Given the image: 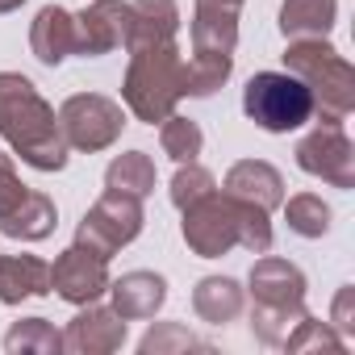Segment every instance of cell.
Segmentation results:
<instances>
[{"label":"cell","instance_id":"6da1fadb","mask_svg":"<svg viewBox=\"0 0 355 355\" xmlns=\"http://www.w3.org/2000/svg\"><path fill=\"white\" fill-rule=\"evenodd\" d=\"M0 138L34 171H63L71 155L55 109L21 71H0Z\"/></svg>","mask_w":355,"mask_h":355},{"label":"cell","instance_id":"7a4b0ae2","mask_svg":"<svg viewBox=\"0 0 355 355\" xmlns=\"http://www.w3.org/2000/svg\"><path fill=\"white\" fill-rule=\"evenodd\" d=\"M184 222H180V234L189 243L193 255L201 259H222L230 255L234 247L251 251V255H263L272 251V222H268V209L243 201V197H230V193H209L201 201H193L189 209H180Z\"/></svg>","mask_w":355,"mask_h":355},{"label":"cell","instance_id":"3957f363","mask_svg":"<svg viewBox=\"0 0 355 355\" xmlns=\"http://www.w3.org/2000/svg\"><path fill=\"white\" fill-rule=\"evenodd\" d=\"M251 334L263 347H280L305 313V272L280 255L255 259L251 268Z\"/></svg>","mask_w":355,"mask_h":355},{"label":"cell","instance_id":"277c9868","mask_svg":"<svg viewBox=\"0 0 355 355\" xmlns=\"http://www.w3.org/2000/svg\"><path fill=\"white\" fill-rule=\"evenodd\" d=\"M180 96H184V55H180V46L159 42V46L130 51V67H125V80H121V101L138 121L159 125L163 117L175 113Z\"/></svg>","mask_w":355,"mask_h":355},{"label":"cell","instance_id":"5b68a950","mask_svg":"<svg viewBox=\"0 0 355 355\" xmlns=\"http://www.w3.org/2000/svg\"><path fill=\"white\" fill-rule=\"evenodd\" d=\"M284 67L309 88L313 113L322 121H347L355 109V67L326 38H297L284 51Z\"/></svg>","mask_w":355,"mask_h":355},{"label":"cell","instance_id":"8992f818","mask_svg":"<svg viewBox=\"0 0 355 355\" xmlns=\"http://www.w3.org/2000/svg\"><path fill=\"white\" fill-rule=\"evenodd\" d=\"M243 113L268 134H293L313 117V101L293 71H255L243 88Z\"/></svg>","mask_w":355,"mask_h":355},{"label":"cell","instance_id":"52a82bcc","mask_svg":"<svg viewBox=\"0 0 355 355\" xmlns=\"http://www.w3.org/2000/svg\"><path fill=\"white\" fill-rule=\"evenodd\" d=\"M59 130L67 150H109L125 130V109L101 92H76L59 105Z\"/></svg>","mask_w":355,"mask_h":355},{"label":"cell","instance_id":"ba28073f","mask_svg":"<svg viewBox=\"0 0 355 355\" xmlns=\"http://www.w3.org/2000/svg\"><path fill=\"white\" fill-rule=\"evenodd\" d=\"M142 222H146V214H142V201L138 197H125V193L105 189V197L80 218L76 243L88 247L101 259H113L121 247H130L142 234Z\"/></svg>","mask_w":355,"mask_h":355},{"label":"cell","instance_id":"9c48e42d","mask_svg":"<svg viewBox=\"0 0 355 355\" xmlns=\"http://www.w3.org/2000/svg\"><path fill=\"white\" fill-rule=\"evenodd\" d=\"M297 167L305 175L334 184V189H355V146L343 130V121H322L297 142Z\"/></svg>","mask_w":355,"mask_h":355},{"label":"cell","instance_id":"30bf717a","mask_svg":"<svg viewBox=\"0 0 355 355\" xmlns=\"http://www.w3.org/2000/svg\"><path fill=\"white\" fill-rule=\"evenodd\" d=\"M51 293H59L67 305H92L109 293V259L92 255L88 247L71 243L55 263H51Z\"/></svg>","mask_w":355,"mask_h":355},{"label":"cell","instance_id":"8fae6325","mask_svg":"<svg viewBox=\"0 0 355 355\" xmlns=\"http://www.w3.org/2000/svg\"><path fill=\"white\" fill-rule=\"evenodd\" d=\"M125 17H130V0H92L88 9L71 13L76 21V55L101 59L125 42Z\"/></svg>","mask_w":355,"mask_h":355},{"label":"cell","instance_id":"7c38bea8","mask_svg":"<svg viewBox=\"0 0 355 355\" xmlns=\"http://www.w3.org/2000/svg\"><path fill=\"white\" fill-rule=\"evenodd\" d=\"M125 347V318L109 305H80V313L63 330V351L71 355H109Z\"/></svg>","mask_w":355,"mask_h":355},{"label":"cell","instance_id":"4fadbf2b","mask_svg":"<svg viewBox=\"0 0 355 355\" xmlns=\"http://www.w3.org/2000/svg\"><path fill=\"white\" fill-rule=\"evenodd\" d=\"M175 34H180V9H175V0H130L125 42H121L125 51L175 42Z\"/></svg>","mask_w":355,"mask_h":355},{"label":"cell","instance_id":"5bb4252c","mask_svg":"<svg viewBox=\"0 0 355 355\" xmlns=\"http://www.w3.org/2000/svg\"><path fill=\"white\" fill-rule=\"evenodd\" d=\"M109 297H113V309L125 322H142V318H155L163 309L167 280L159 272H125V276L109 280Z\"/></svg>","mask_w":355,"mask_h":355},{"label":"cell","instance_id":"9a60e30c","mask_svg":"<svg viewBox=\"0 0 355 355\" xmlns=\"http://www.w3.org/2000/svg\"><path fill=\"white\" fill-rule=\"evenodd\" d=\"M226 193L243 197V201H251V205H259V209L272 214L284 201V175L272 163H263V159H239L226 171Z\"/></svg>","mask_w":355,"mask_h":355},{"label":"cell","instance_id":"2e32d148","mask_svg":"<svg viewBox=\"0 0 355 355\" xmlns=\"http://www.w3.org/2000/svg\"><path fill=\"white\" fill-rule=\"evenodd\" d=\"M30 51L42 67H59L67 55H76V21L67 9L46 5L38 9V17L30 21Z\"/></svg>","mask_w":355,"mask_h":355},{"label":"cell","instance_id":"e0dca14e","mask_svg":"<svg viewBox=\"0 0 355 355\" xmlns=\"http://www.w3.org/2000/svg\"><path fill=\"white\" fill-rule=\"evenodd\" d=\"M51 293V263L38 255H0V305H21Z\"/></svg>","mask_w":355,"mask_h":355},{"label":"cell","instance_id":"ac0fdd59","mask_svg":"<svg viewBox=\"0 0 355 355\" xmlns=\"http://www.w3.org/2000/svg\"><path fill=\"white\" fill-rule=\"evenodd\" d=\"M55 226H59L55 201H51L46 193H34V189H30L5 218H0V234H9V239H17V243H42V239L55 234Z\"/></svg>","mask_w":355,"mask_h":355},{"label":"cell","instance_id":"d6986e66","mask_svg":"<svg viewBox=\"0 0 355 355\" xmlns=\"http://www.w3.org/2000/svg\"><path fill=\"white\" fill-rule=\"evenodd\" d=\"M247 309V293L239 280L230 276H205L197 288H193V313L209 326H226L234 322L239 313Z\"/></svg>","mask_w":355,"mask_h":355},{"label":"cell","instance_id":"ffe728a7","mask_svg":"<svg viewBox=\"0 0 355 355\" xmlns=\"http://www.w3.org/2000/svg\"><path fill=\"white\" fill-rule=\"evenodd\" d=\"M334 17H338V0H284L280 5V34H284V42L330 38Z\"/></svg>","mask_w":355,"mask_h":355},{"label":"cell","instance_id":"44dd1931","mask_svg":"<svg viewBox=\"0 0 355 355\" xmlns=\"http://www.w3.org/2000/svg\"><path fill=\"white\" fill-rule=\"evenodd\" d=\"M189 30H193V51L234 55V46H239V13H234V9L197 5V13H193Z\"/></svg>","mask_w":355,"mask_h":355},{"label":"cell","instance_id":"7402d4cb","mask_svg":"<svg viewBox=\"0 0 355 355\" xmlns=\"http://www.w3.org/2000/svg\"><path fill=\"white\" fill-rule=\"evenodd\" d=\"M105 189L146 201L155 193V159L146 150H125L105 167Z\"/></svg>","mask_w":355,"mask_h":355},{"label":"cell","instance_id":"603a6c76","mask_svg":"<svg viewBox=\"0 0 355 355\" xmlns=\"http://www.w3.org/2000/svg\"><path fill=\"white\" fill-rule=\"evenodd\" d=\"M234 71V55H218V51H193V59L184 63V96H214Z\"/></svg>","mask_w":355,"mask_h":355},{"label":"cell","instance_id":"cb8c5ba5","mask_svg":"<svg viewBox=\"0 0 355 355\" xmlns=\"http://www.w3.org/2000/svg\"><path fill=\"white\" fill-rule=\"evenodd\" d=\"M284 205V222H288V230L293 234H301V239H322V234H330V205L318 197V193H297V197H288V201H280Z\"/></svg>","mask_w":355,"mask_h":355},{"label":"cell","instance_id":"d4e9b609","mask_svg":"<svg viewBox=\"0 0 355 355\" xmlns=\"http://www.w3.org/2000/svg\"><path fill=\"white\" fill-rule=\"evenodd\" d=\"M5 351H9V355H17V351L55 355V351H63V334H59L55 322H46V318H21V322L9 326V334H5Z\"/></svg>","mask_w":355,"mask_h":355},{"label":"cell","instance_id":"484cf974","mask_svg":"<svg viewBox=\"0 0 355 355\" xmlns=\"http://www.w3.org/2000/svg\"><path fill=\"white\" fill-rule=\"evenodd\" d=\"M159 146H163V155H167V159L189 163V159H197V155H201L205 134H201V125H197L193 117L171 113V117H163V121H159Z\"/></svg>","mask_w":355,"mask_h":355},{"label":"cell","instance_id":"4316f807","mask_svg":"<svg viewBox=\"0 0 355 355\" xmlns=\"http://www.w3.org/2000/svg\"><path fill=\"white\" fill-rule=\"evenodd\" d=\"M218 189V180H214V171L209 167H201L197 159H189V163H180V171L171 175V205L175 209H189L193 201H201V197H209Z\"/></svg>","mask_w":355,"mask_h":355},{"label":"cell","instance_id":"83f0119b","mask_svg":"<svg viewBox=\"0 0 355 355\" xmlns=\"http://www.w3.org/2000/svg\"><path fill=\"white\" fill-rule=\"evenodd\" d=\"M138 351H142V355H167V351H209V347H205L189 326H180V322H155V326L142 334Z\"/></svg>","mask_w":355,"mask_h":355},{"label":"cell","instance_id":"f1b7e54d","mask_svg":"<svg viewBox=\"0 0 355 355\" xmlns=\"http://www.w3.org/2000/svg\"><path fill=\"white\" fill-rule=\"evenodd\" d=\"M284 351H343L347 347V338L330 326V322H318V318H309V313H301V322L288 330V338L280 343Z\"/></svg>","mask_w":355,"mask_h":355},{"label":"cell","instance_id":"f546056e","mask_svg":"<svg viewBox=\"0 0 355 355\" xmlns=\"http://www.w3.org/2000/svg\"><path fill=\"white\" fill-rule=\"evenodd\" d=\"M30 189L21 184V175H17V167H13V159L9 155H0V218H5L21 197H26Z\"/></svg>","mask_w":355,"mask_h":355},{"label":"cell","instance_id":"4dcf8cb0","mask_svg":"<svg viewBox=\"0 0 355 355\" xmlns=\"http://www.w3.org/2000/svg\"><path fill=\"white\" fill-rule=\"evenodd\" d=\"M330 326L347 338V334H355V288L351 284H343L338 288V297H334V309H330Z\"/></svg>","mask_w":355,"mask_h":355},{"label":"cell","instance_id":"1f68e13d","mask_svg":"<svg viewBox=\"0 0 355 355\" xmlns=\"http://www.w3.org/2000/svg\"><path fill=\"white\" fill-rule=\"evenodd\" d=\"M197 5H218V9H234V13H239L243 0H197Z\"/></svg>","mask_w":355,"mask_h":355},{"label":"cell","instance_id":"d6a6232c","mask_svg":"<svg viewBox=\"0 0 355 355\" xmlns=\"http://www.w3.org/2000/svg\"><path fill=\"white\" fill-rule=\"evenodd\" d=\"M26 0H0V13H13V9H21Z\"/></svg>","mask_w":355,"mask_h":355}]
</instances>
